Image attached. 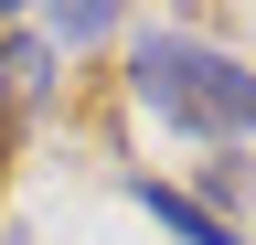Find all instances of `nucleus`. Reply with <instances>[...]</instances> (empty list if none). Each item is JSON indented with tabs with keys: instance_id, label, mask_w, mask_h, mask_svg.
I'll return each mask as SVG.
<instances>
[{
	"instance_id": "f257e3e1",
	"label": "nucleus",
	"mask_w": 256,
	"mask_h": 245,
	"mask_svg": "<svg viewBox=\"0 0 256 245\" xmlns=\"http://www.w3.org/2000/svg\"><path fill=\"white\" fill-rule=\"evenodd\" d=\"M128 85H139V107L160 128H182V139H214V149L256 139V75L235 53H214L203 32H139Z\"/></svg>"
},
{
	"instance_id": "f03ea898",
	"label": "nucleus",
	"mask_w": 256,
	"mask_h": 245,
	"mask_svg": "<svg viewBox=\"0 0 256 245\" xmlns=\"http://www.w3.org/2000/svg\"><path fill=\"white\" fill-rule=\"evenodd\" d=\"M54 96V43L32 21H0V107H43Z\"/></svg>"
},
{
	"instance_id": "7ed1b4c3",
	"label": "nucleus",
	"mask_w": 256,
	"mask_h": 245,
	"mask_svg": "<svg viewBox=\"0 0 256 245\" xmlns=\"http://www.w3.org/2000/svg\"><path fill=\"white\" fill-rule=\"evenodd\" d=\"M128 192H139V213H150V224H171L182 245H246L235 224H214V213H203V203H192V192H171V181H150V171H139V181H128Z\"/></svg>"
},
{
	"instance_id": "20e7f679",
	"label": "nucleus",
	"mask_w": 256,
	"mask_h": 245,
	"mask_svg": "<svg viewBox=\"0 0 256 245\" xmlns=\"http://www.w3.org/2000/svg\"><path fill=\"white\" fill-rule=\"evenodd\" d=\"M32 32H43V43H107V32H118V11H96V0H75V11H43Z\"/></svg>"
},
{
	"instance_id": "39448f33",
	"label": "nucleus",
	"mask_w": 256,
	"mask_h": 245,
	"mask_svg": "<svg viewBox=\"0 0 256 245\" xmlns=\"http://www.w3.org/2000/svg\"><path fill=\"white\" fill-rule=\"evenodd\" d=\"M192 203H203L214 224H224V203L246 213V160H235V149H224V160H203V192H192Z\"/></svg>"
},
{
	"instance_id": "423d86ee",
	"label": "nucleus",
	"mask_w": 256,
	"mask_h": 245,
	"mask_svg": "<svg viewBox=\"0 0 256 245\" xmlns=\"http://www.w3.org/2000/svg\"><path fill=\"white\" fill-rule=\"evenodd\" d=\"M0 245H22V235H0Z\"/></svg>"
}]
</instances>
